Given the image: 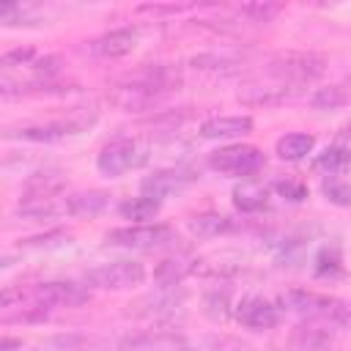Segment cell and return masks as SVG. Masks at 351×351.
Returning <instances> with one entry per match:
<instances>
[{"mask_svg": "<svg viewBox=\"0 0 351 351\" xmlns=\"http://www.w3.org/2000/svg\"><path fill=\"white\" fill-rule=\"evenodd\" d=\"M326 71V55L321 52H277L269 60V74L277 77V82L288 85H304Z\"/></svg>", "mask_w": 351, "mask_h": 351, "instance_id": "cell-1", "label": "cell"}, {"mask_svg": "<svg viewBox=\"0 0 351 351\" xmlns=\"http://www.w3.org/2000/svg\"><path fill=\"white\" fill-rule=\"evenodd\" d=\"M96 123V112L88 115V112H74L69 118H60V121H49V123H27V126H19V129H8L5 132V140H22V143H55V140H63V137H74L85 129H90Z\"/></svg>", "mask_w": 351, "mask_h": 351, "instance_id": "cell-2", "label": "cell"}, {"mask_svg": "<svg viewBox=\"0 0 351 351\" xmlns=\"http://www.w3.org/2000/svg\"><path fill=\"white\" fill-rule=\"evenodd\" d=\"M148 162V148L140 143V140H132V137H118V140H110L99 156H96V167L101 176H123L129 170H137Z\"/></svg>", "mask_w": 351, "mask_h": 351, "instance_id": "cell-3", "label": "cell"}, {"mask_svg": "<svg viewBox=\"0 0 351 351\" xmlns=\"http://www.w3.org/2000/svg\"><path fill=\"white\" fill-rule=\"evenodd\" d=\"M107 244L112 247H132V250H154L170 241H178L176 230L170 225L159 222H140V225H126V228H112L104 236Z\"/></svg>", "mask_w": 351, "mask_h": 351, "instance_id": "cell-4", "label": "cell"}, {"mask_svg": "<svg viewBox=\"0 0 351 351\" xmlns=\"http://www.w3.org/2000/svg\"><path fill=\"white\" fill-rule=\"evenodd\" d=\"M85 282L104 291H123L137 288L145 282V266L140 261H110L85 271Z\"/></svg>", "mask_w": 351, "mask_h": 351, "instance_id": "cell-5", "label": "cell"}, {"mask_svg": "<svg viewBox=\"0 0 351 351\" xmlns=\"http://www.w3.org/2000/svg\"><path fill=\"white\" fill-rule=\"evenodd\" d=\"M266 165V156L255 145H225L208 156V167L225 176H252Z\"/></svg>", "mask_w": 351, "mask_h": 351, "instance_id": "cell-6", "label": "cell"}, {"mask_svg": "<svg viewBox=\"0 0 351 351\" xmlns=\"http://www.w3.org/2000/svg\"><path fill=\"white\" fill-rule=\"evenodd\" d=\"M33 299L38 307H80L90 299V293L71 280H49L33 288Z\"/></svg>", "mask_w": 351, "mask_h": 351, "instance_id": "cell-7", "label": "cell"}, {"mask_svg": "<svg viewBox=\"0 0 351 351\" xmlns=\"http://www.w3.org/2000/svg\"><path fill=\"white\" fill-rule=\"evenodd\" d=\"M159 96H165V93H162V90H156V88H148V85H143V82H137V80H132V77H123L118 85H112V88H110L107 101H110V104H115L118 110L137 112V110L151 107Z\"/></svg>", "mask_w": 351, "mask_h": 351, "instance_id": "cell-8", "label": "cell"}, {"mask_svg": "<svg viewBox=\"0 0 351 351\" xmlns=\"http://www.w3.org/2000/svg\"><path fill=\"white\" fill-rule=\"evenodd\" d=\"M197 181V173L189 170V167H165V170H156L154 176H145L140 181V189L143 195H151V197H167L178 189H186L189 184Z\"/></svg>", "mask_w": 351, "mask_h": 351, "instance_id": "cell-9", "label": "cell"}, {"mask_svg": "<svg viewBox=\"0 0 351 351\" xmlns=\"http://www.w3.org/2000/svg\"><path fill=\"white\" fill-rule=\"evenodd\" d=\"M123 351H178L186 348L184 335L170 332V329H143L134 335H126L121 340Z\"/></svg>", "mask_w": 351, "mask_h": 351, "instance_id": "cell-10", "label": "cell"}, {"mask_svg": "<svg viewBox=\"0 0 351 351\" xmlns=\"http://www.w3.org/2000/svg\"><path fill=\"white\" fill-rule=\"evenodd\" d=\"M236 318H239L241 326L263 332V329H274L280 324V310L274 304H269L266 299H261V296H247V299L239 302Z\"/></svg>", "mask_w": 351, "mask_h": 351, "instance_id": "cell-11", "label": "cell"}, {"mask_svg": "<svg viewBox=\"0 0 351 351\" xmlns=\"http://www.w3.org/2000/svg\"><path fill=\"white\" fill-rule=\"evenodd\" d=\"M250 60V49H206L189 58V66L195 71H236Z\"/></svg>", "mask_w": 351, "mask_h": 351, "instance_id": "cell-12", "label": "cell"}, {"mask_svg": "<svg viewBox=\"0 0 351 351\" xmlns=\"http://www.w3.org/2000/svg\"><path fill=\"white\" fill-rule=\"evenodd\" d=\"M296 85H288V82H271V85H244L236 99L241 104H250V107H274V104H282L288 99L296 96Z\"/></svg>", "mask_w": 351, "mask_h": 351, "instance_id": "cell-13", "label": "cell"}, {"mask_svg": "<svg viewBox=\"0 0 351 351\" xmlns=\"http://www.w3.org/2000/svg\"><path fill=\"white\" fill-rule=\"evenodd\" d=\"M137 44V36L132 27H118V30H110V33H101L99 38L88 41V52L96 55V58H104V60H115V58H123L134 49Z\"/></svg>", "mask_w": 351, "mask_h": 351, "instance_id": "cell-14", "label": "cell"}, {"mask_svg": "<svg viewBox=\"0 0 351 351\" xmlns=\"http://www.w3.org/2000/svg\"><path fill=\"white\" fill-rule=\"evenodd\" d=\"M252 132V118L250 115H217L200 123V137L203 140H230Z\"/></svg>", "mask_w": 351, "mask_h": 351, "instance_id": "cell-15", "label": "cell"}, {"mask_svg": "<svg viewBox=\"0 0 351 351\" xmlns=\"http://www.w3.org/2000/svg\"><path fill=\"white\" fill-rule=\"evenodd\" d=\"M110 195L101 189H88V192H74L63 197V214L66 217H96L107 208Z\"/></svg>", "mask_w": 351, "mask_h": 351, "instance_id": "cell-16", "label": "cell"}, {"mask_svg": "<svg viewBox=\"0 0 351 351\" xmlns=\"http://www.w3.org/2000/svg\"><path fill=\"white\" fill-rule=\"evenodd\" d=\"M291 346H293L296 351H329V348L335 346V335L329 332V326L302 324V326L293 329Z\"/></svg>", "mask_w": 351, "mask_h": 351, "instance_id": "cell-17", "label": "cell"}, {"mask_svg": "<svg viewBox=\"0 0 351 351\" xmlns=\"http://www.w3.org/2000/svg\"><path fill=\"white\" fill-rule=\"evenodd\" d=\"M189 230L200 239H214V236H222V233H230L233 230V219L225 217V214H217V211H206V214H197L189 219Z\"/></svg>", "mask_w": 351, "mask_h": 351, "instance_id": "cell-18", "label": "cell"}, {"mask_svg": "<svg viewBox=\"0 0 351 351\" xmlns=\"http://www.w3.org/2000/svg\"><path fill=\"white\" fill-rule=\"evenodd\" d=\"M266 203H269V189L261 184L250 181V184H239L233 189V206L244 214H255V211L266 208Z\"/></svg>", "mask_w": 351, "mask_h": 351, "instance_id": "cell-19", "label": "cell"}, {"mask_svg": "<svg viewBox=\"0 0 351 351\" xmlns=\"http://www.w3.org/2000/svg\"><path fill=\"white\" fill-rule=\"evenodd\" d=\"M159 208H162V200H159V197H151V195H140V197L123 200V203L118 206V214H121L123 219H134V222L140 225V222H148V219H154V217L159 214Z\"/></svg>", "mask_w": 351, "mask_h": 351, "instance_id": "cell-20", "label": "cell"}, {"mask_svg": "<svg viewBox=\"0 0 351 351\" xmlns=\"http://www.w3.org/2000/svg\"><path fill=\"white\" fill-rule=\"evenodd\" d=\"M313 145H315L313 134L291 132V134H285V137L277 140V156L280 159H288V162H299V159H304L313 151Z\"/></svg>", "mask_w": 351, "mask_h": 351, "instance_id": "cell-21", "label": "cell"}, {"mask_svg": "<svg viewBox=\"0 0 351 351\" xmlns=\"http://www.w3.org/2000/svg\"><path fill=\"white\" fill-rule=\"evenodd\" d=\"M351 165V154L343 145H326L321 154H315L313 159V170L326 173V176H337L340 170H346Z\"/></svg>", "mask_w": 351, "mask_h": 351, "instance_id": "cell-22", "label": "cell"}, {"mask_svg": "<svg viewBox=\"0 0 351 351\" xmlns=\"http://www.w3.org/2000/svg\"><path fill=\"white\" fill-rule=\"evenodd\" d=\"M195 269H197V261L167 258V261H162V263L156 266L154 277H156V282H162V285H176V282H181L186 274H192Z\"/></svg>", "mask_w": 351, "mask_h": 351, "instance_id": "cell-23", "label": "cell"}, {"mask_svg": "<svg viewBox=\"0 0 351 351\" xmlns=\"http://www.w3.org/2000/svg\"><path fill=\"white\" fill-rule=\"evenodd\" d=\"M348 101H351V90L346 85H326L310 96V107H315V110H335Z\"/></svg>", "mask_w": 351, "mask_h": 351, "instance_id": "cell-24", "label": "cell"}, {"mask_svg": "<svg viewBox=\"0 0 351 351\" xmlns=\"http://www.w3.org/2000/svg\"><path fill=\"white\" fill-rule=\"evenodd\" d=\"M280 11H282V5H277V3H247V5H239L236 8V14L244 16L250 25H266Z\"/></svg>", "mask_w": 351, "mask_h": 351, "instance_id": "cell-25", "label": "cell"}, {"mask_svg": "<svg viewBox=\"0 0 351 351\" xmlns=\"http://www.w3.org/2000/svg\"><path fill=\"white\" fill-rule=\"evenodd\" d=\"M321 192H324L326 200L335 203V206H351V186H348L346 181H337V178L329 176V178H324Z\"/></svg>", "mask_w": 351, "mask_h": 351, "instance_id": "cell-26", "label": "cell"}, {"mask_svg": "<svg viewBox=\"0 0 351 351\" xmlns=\"http://www.w3.org/2000/svg\"><path fill=\"white\" fill-rule=\"evenodd\" d=\"M33 63H36V49H30V47H16V49H8V52L0 58L3 71L14 69V66H33Z\"/></svg>", "mask_w": 351, "mask_h": 351, "instance_id": "cell-27", "label": "cell"}, {"mask_svg": "<svg viewBox=\"0 0 351 351\" xmlns=\"http://www.w3.org/2000/svg\"><path fill=\"white\" fill-rule=\"evenodd\" d=\"M315 271H318L321 277H324V274H337V271H340V252H337V247H326V250H321Z\"/></svg>", "mask_w": 351, "mask_h": 351, "instance_id": "cell-28", "label": "cell"}, {"mask_svg": "<svg viewBox=\"0 0 351 351\" xmlns=\"http://www.w3.org/2000/svg\"><path fill=\"white\" fill-rule=\"evenodd\" d=\"M274 189H277L282 197H288V200H304V197H307V186H304L302 181H291V178H285V181H277Z\"/></svg>", "mask_w": 351, "mask_h": 351, "instance_id": "cell-29", "label": "cell"}, {"mask_svg": "<svg viewBox=\"0 0 351 351\" xmlns=\"http://www.w3.org/2000/svg\"><path fill=\"white\" fill-rule=\"evenodd\" d=\"M63 241H69V236H66V233H60V230H52V233H47V236L25 239L22 244H25V247H58V244H63Z\"/></svg>", "mask_w": 351, "mask_h": 351, "instance_id": "cell-30", "label": "cell"}, {"mask_svg": "<svg viewBox=\"0 0 351 351\" xmlns=\"http://www.w3.org/2000/svg\"><path fill=\"white\" fill-rule=\"evenodd\" d=\"M208 348H211V351H252L250 346H244V343L236 340V337H211V340H208Z\"/></svg>", "mask_w": 351, "mask_h": 351, "instance_id": "cell-31", "label": "cell"}, {"mask_svg": "<svg viewBox=\"0 0 351 351\" xmlns=\"http://www.w3.org/2000/svg\"><path fill=\"white\" fill-rule=\"evenodd\" d=\"M206 304H208V313L214 318H225V313H228V293H208Z\"/></svg>", "mask_w": 351, "mask_h": 351, "instance_id": "cell-32", "label": "cell"}, {"mask_svg": "<svg viewBox=\"0 0 351 351\" xmlns=\"http://www.w3.org/2000/svg\"><path fill=\"white\" fill-rule=\"evenodd\" d=\"M11 348H22V340H11V337H3V346H0V351H11Z\"/></svg>", "mask_w": 351, "mask_h": 351, "instance_id": "cell-33", "label": "cell"}]
</instances>
